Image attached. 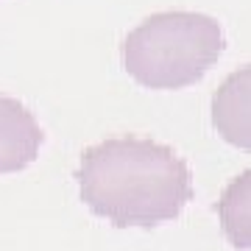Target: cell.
<instances>
[{"instance_id": "6da1fadb", "label": "cell", "mask_w": 251, "mask_h": 251, "mask_svg": "<svg viewBox=\"0 0 251 251\" xmlns=\"http://www.w3.org/2000/svg\"><path fill=\"white\" fill-rule=\"evenodd\" d=\"M81 201L117 229H153L181 215L193 198L187 162L143 137H112L81 153Z\"/></svg>"}, {"instance_id": "7a4b0ae2", "label": "cell", "mask_w": 251, "mask_h": 251, "mask_svg": "<svg viewBox=\"0 0 251 251\" xmlns=\"http://www.w3.org/2000/svg\"><path fill=\"white\" fill-rule=\"evenodd\" d=\"M224 48V31L209 14L162 11L128 31L123 67L145 90H184L204 78Z\"/></svg>"}, {"instance_id": "3957f363", "label": "cell", "mask_w": 251, "mask_h": 251, "mask_svg": "<svg viewBox=\"0 0 251 251\" xmlns=\"http://www.w3.org/2000/svg\"><path fill=\"white\" fill-rule=\"evenodd\" d=\"M212 128L224 143L251 151V64L234 70L215 90Z\"/></svg>"}, {"instance_id": "277c9868", "label": "cell", "mask_w": 251, "mask_h": 251, "mask_svg": "<svg viewBox=\"0 0 251 251\" xmlns=\"http://www.w3.org/2000/svg\"><path fill=\"white\" fill-rule=\"evenodd\" d=\"M42 128L20 100L0 95V173H17L36 159Z\"/></svg>"}, {"instance_id": "5b68a950", "label": "cell", "mask_w": 251, "mask_h": 251, "mask_svg": "<svg viewBox=\"0 0 251 251\" xmlns=\"http://www.w3.org/2000/svg\"><path fill=\"white\" fill-rule=\"evenodd\" d=\"M218 221L237 251H251V171L226 184L218 201Z\"/></svg>"}]
</instances>
